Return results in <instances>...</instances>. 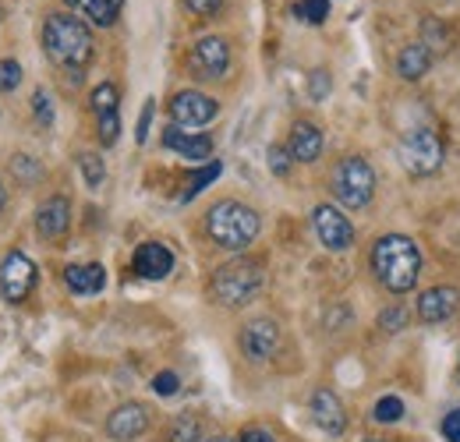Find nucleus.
Here are the masks:
<instances>
[{
    "label": "nucleus",
    "instance_id": "obj_18",
    "mask_svg": "<svg viewBox=\"0 0 460 442\" xmlns=\"http://www.w3.org/2000/svg\"><path fill=\"white\" fill-rule=\"evenodd\" d=\"M288 149L297 164H315V160L323 156V131H319L315 124H308V120H297V124L290 128Z\"/></svg>",
    "mask_w": 460,
    "mask_h": 442
},
{
    "label": "nucleus",
    "instance_id": "obj_24",
    "mask_svg": "<svg viewBox=\"0 0 460 442\" xmlns=\"http://www.w3.org/2000/svg\"><path fill=\"white\" fill-rule=\"evenodd\" d=\"M171 442H206L202 439V421L195 414H181L171 429Z\"/></svg>",
    "mask_w": 460,
    "mask_h": 442
},
{
    "label": "nucleus",
    "instance_id": "obj_19",
    "mask_svg": "<svg viewBox=\"0 0 460 442\" xmlns=\"http://www.w3.org/2000/svg\"><path fill=\"white\" fill-rule=\"evenodd\" d=\"M64 283H67V290H75V294H100L103 287H107V273H103V266H67L64 270Z\"/></svg>",
    "mask_w": 460,
    "mask_h": 442
},
{
    "label": "nucleus",
    "instance_id": "obj_31",
    "mask_svg": "<svg viewBox=\"0 0 460 442\" xmlns=\"http://www.w3.org/2000/svg\"><path fill=\"white\" fill-rule=\"evenodd\" d=\"M330 85H333V82H330V75H326L323 67L308 75V93H312V100H326V96H330Z\"/></svg>",
    "mask_w": 460,
    "mask_h": 442
},
{
    "label": "nucleus",
    "instance_id": "obj_35",
    "mask_svg": "<svg viewBox=\"0 0 460 442\" xmlns=\"http://www.w3.org/2000/svg\"><path fill=\"white\" fill-rule=\"evenodd\" d=\"M177 389H181V379H177L173 372H160V376L153 379V393H156V396H173Z\"/></svg>",
    "mask_w": 460,
    "mask_h": 442
},
{
    "label": "nucleus",
    "instance_id": "obj_20",
    "mask_svg": "<svg viewBox=\"0 0 460 442\" xmlns=\"http://www.w3.org/2000/svg\"><path fill=\"white\" fill-rule=\"evenodd\" d=\"M429 67H432V50L425 43H411L397 57V71H401V78H407V82H418L421 75H429Z\"/></svg>",
    "mask_w": 460,
    "mask_h": 442
},
{
    "label": "nucleus",
    "instance_id": "obj_12",
    "mask_svg": "<svg viewBox=\"0 0 460 442\" xmlns=\"http://www.w3.org/2000/svg\"><path fill=\"white\" fill-rule=\"evenodd\" d=\"M149 429V407L146 403H120L114 414L107 418V436L117 442H131L138 439L142 432Z\"/></svg>",
    "mask_w": 460,
    "mask_h": 442
},
{
    "label": "nucleus",
    "instance_id": "obj_43",
    "mask_svg": "<svg viewBox=\"0 0 460 442\" xmlns=\"http://www.w3.org/2000/svg\"><path fill=\"white\" fill-rule=\"evenodd\" d=\"M361 442H383V439H361Z\"/></svg>",
    "mask_w": 460,
    "mask_h": 442
},
{
    "label": "nucleus",
    "instance_id": "obj_1",
    "mask_svg": "<svg viewBox=\"0 0 460 442\" xmlns=\"http://www.w3.org/2000/svg\"><path fill=\"white\" fill-rule=\"evenodd\" d=\"M372 273L390 290V294H407L421 277V248L403 237V234H386L372 248Z\"/></svg>",
    "mask_w": 460,
    "mask_h": 442
},
{
    "label": "nucleus",
    "instance_id": "obj_21",
    "mask_svg": "<svg viewBox=\"0 0 460 442\" xmlns=\"http://www.w3.org/2000/svg\"><path fill=\"white\" fill-rule=\"evenodd\" d=\"M64 4L78 14H85L93 25H114L120 7H124V0H64Z\"/></svg>",
    "mask_w": 460,
    "mask_h": 442
},
{
    "label": "nucleus",
    "instance_id": "obj_39",
    "mask_svg": "<svg viewBox=\"0 0 460 442\" xmlns=\"http://www.w3.org/2000/svg\"><path fill=\"white\" fill-rule=\"evenodd\" d=\"M237 442H277L266 429H244L241 436H237Z\"/></svg>",
    "mask_w": 460,
    "mask_h": 442
},
{
    "label": "nucleus",
    "instance_id": "obj_23",
    "mask_svg": "<svg viewBox=\"0 0 460 442\" xmlns=\"http://www.w3.org/2000/svg\"><path fill=\"white\" fill-rule=\"evenodd\" d=\"M421 43H425L429 50H450L454 36H450V29H447L439 18H425V22H421Z\"/></svg>",
    "mask_w": 460,
    "mask_h": 442
},
{
    "label": "nucleus",
    "instance_id": "obj_33",
    "mask_svg": "<svg viewBox=\"0 0 460 442\" xmlns=\"http://www.w3.org/2000/svg\"><path fill=\"white\" fill-rule=\"evenodd\" d=\"M290 160H294V156H290V149H284V146H273V149H270V170H273L277 177H288Z\"/></svg>",
    "mask_w": 460,
    "mask_h": 442
},
{
    "label": "nucleus",
    "instance_id": "obj_26",
    "mask_svg": "<svg viewBox=\"0 0 460 442\" xmlns=\"http://www.w3.org/2000/svg\"><path fill=\"white\" fill-rule=\"evenodd\" d=\"M294 14L305 18L308 25H323L330 18V0H301V4H294Z\"/></svg>",
    "mask_w": 460,
    "mask_h": 442
},
{
    "label": "nucleus",
    "instance_id": "obj_28",
    "mask_svg": "<svg viewBox=\"0 0 460 442\" xmlns=\"http://www.w3.org/2000/svg\"><path fill=\"white\" fill-rule=\"evenodd\" d=\"M401 418H403V400H401V396H383V400L376 403V421L394 425V421H401Z\"/></svg>",
    "mask_w": 460,
    "mask_h": 442
},
{
    "label": "nucleus",
    "instance_id": "obj_22",
    "mask_svg": "<svg viewBox=\"0 0 460 442\" xmlns=\"http://www.w3.org/2000/svg\"><path fill=\"white\" fill-rule=\"evenodd\" d=\"M220 173H224V164H220V160H213V164L199 166V170H195V177L188 181V188H184L181 202H191V199H195L199 191H206V188H209V184H213V181H217Z\"/></svg>",
    "mask_w": 460,
    "mask_h": 442
},
{
    "label": "nucleus",
    "instance_id": "obj_2",
    "mask_svg": "<svg viewBox=\"0 0 460 442\" xmlns=\"http://www.w3.org/2000/svg\"><path fill=\"white\" fill-rule=\"evenodd\" d=\"M43 50L58 67L78 75L93 60V32L71 14H50L43 25Z\"/></svg>",
    "mask_w": 460,
    "mask_h": 442
},
{
    "label": "nucleus",
    "instance_id": "obj_37",
    "mask_svg": "<svg viewBox=\"0 0 460 442\" xmlns=\"http://www.w3.org/2000/svg\"><path fill=\"white\" fill-rule=\"evenodd\" d=\"M184 4H188V11L199 14V18H213V14L224 7V0H184Z\"/></svg>",
    "mask_w": 460,
    "mask_h": 442
},
{
    "label": "nucleus",
    "instance_id": "obj_16",
    "mask_svg": "<svg viewBox=\"0 0 460 442\" xmlns=\"http://www.w3.org/2000/svg\"><path fill=\"white\" fill-rule=\"evenodd\" d=\"M173 270V255L167 244H160V241H146V244H138V252H135V273L142 279H164L171 277Z\"/></svg>",
    "mask_w": 460,
    "mask_h": 442
},
{
    "label": "nucleus",
    "instance_id": "obj_32",
    "mask_svg": "<svg viewBox=\"0 0 460 442\" xmlns=\"http://www.w3.org/2000/svg\"><path fill=\"white\" fill-rule=\"evenodd\" d=\"M153 113H156V100H146V107L138 113V128H135V142L142 146L149 138V128H153Z\"/></svg>",
    "mask_w": 460,
    "mask_h": 442
},
{
    "label": "nucleus",
    "instance_id": "obj_42",
    "mask_svg": "<svg viewBox=\"0 0 460 442\" xmlns=\"http://www.w3.org/2000/svg\"><path fill=\"white\" fill-rule=\"evenodd\" d=\"M206 442H237V439H227V436H213V439H206Z\"/></svg>",
    "mask_w": 460,
    "mask_h": 442
},
{
    "label": "nucleus",
    "instance_id": "obj_40",
    "mask_svg": "<svg viewBox=\"0 0 460 442\" xmlns=\"http://www.w3.org/2000/svg\"><path fill=\"white\" fill-rule=\"evenodd\" d=\"M14 170H18L22 177H40V166L32 164V156H18V160H14Z\"/></svg>",
    "mask_w": 460,
    "mask_h": 442
},
{
    "label": "nucleus",
    "instance_id": "obj_17",
    "mask_svg": "<svg viewBox=\"0 0 460 442\" xmlns=\"http://www.w3.org/2000/svg\"><path fill=\"white\" fill-rule=\"evenodd\" d=\"M164 146L173 149V153H181L191 164H206L213 156V138L209 135H191V131H181L177 124H171L164 131Z\"/></svg>",
    "mask_w": 460,
    "mask_h": 442
},
{
    "label": "nucleus",
    "instance_id": "obj_41",
    "mask_svg": "<svg viewBox=\"0 0 460 442\" xmlns=\"http://www.w3.org/2000/svg\"><path fill=\"white\" fill-rule=\"evenodd\" d=\"M4 202H7V191H4V181H0V213H4Z\"/></svg>",
    "mask_w": 460,
    "mask_h": 442
},
{
    "label": "nucleus",
    "instance_id": "obj_5",
    "mask_svg": "<svg viewBox=\"0 0 460 442\" xmlns=\"http://www.w3.org/2000/svg\"><path fill=\"white\" fill-rule=\"evenodd\" d=\"M330 188L337 195V202L347 209H365L376 195V173L372 166L365 164L361 156H347L333 166V177H330Z\"/></svg>",
    "mask_w": 460,
    "mask_h": 442
},
{
    "label": "nucleus",
    "instance_id": "obj_38",
    "mask_svg": "<svg viewBox=\"0 0 460 442\" xmlns=\"http://www.w3.org/2000/svg\"><path fill=\"white\" fill-rule=\"evenodd\" d=\"M439 432H443V439H447V442H460V407H457V411H450V414L443 418Z\"/></svg>",
    "mask_w": 460,
    "mask_h": 442
},
{
    "label": "nucleus",
    "instance_id": "obj_30",
    "mask_svg": "<svg viewBox=\"0 0 460 442\" xmlns=\"http://www.w3.org/2000/svg\"><path fill=\"white\" fill-rule=\"evenodd\" d=\"M32 113H36V120H40L43 128H50V124H54V107H50V96H47L43 89L32 96Z\"/></svg>",
    "mask_w": 460,
    "mask_h": 442
},
{
    "label": "nucleus",
    "instance_id": "obj_10",
    "mask_svg": "<svg viewBox=\"0 0 460 442\" xmlns=\"http://www.w3.org/2000/svg\"><path fill=\"white\" fill-rule=\"evenodd\" d=\"M312 226H315L319 241H323L330 252H347V248L354 244V226H350V220H347L337 206H315Z\"/></svg>",
    "mask_w": 460,
    "mask_h": 442
},
{
    "label": "nucleus",
    "instance_id": "obj_3",
    "mask_svg": "<svg viewBox=\"0 0 460 442\" xmlns=\"http://www.w3.org/2000/svg\"><path fill=\"white\" fill-rule=\"evenodd\" d=\"M259 213L252 209V206H244V202H217L213 209H209V217H206V230H209V237L220 244V248H227V252H244L255 237H259Z\"/></svg>",
    "mask_w": 460,
    "mask_h": 442
},
{
    "label": "nucleus",
    "instance_id": "obj_11",
    "mask_svg": "<svg viewBox=\"0 0 460 442\" xmlns=\"http://www.w3.org/2000/svg\"><path fill=\"white\" fill-rule=\"evenodd\" d=\"M277 347H280V326L273 319H252L241 330V350L248 361H266L277 354Z\"/></svg>",
    "mask_w": 460,
    "mask_h": 442
},
{
    "label": "nucleus",
    "instance_id": "obj_14",
    "mask_svg": "<svg viewBox=\"0 0 460 442\" xmlns=\"http://www.w3.org/2000/svg\"><path fill=\"white\" fill-rule=\"evenodd\" d=\"M312 418H315V425L326 436H341L347 429L344 403H341V396L333 389H315V396H312Z\"/></svg>",
    "mask_w": 460,
    "mask_h": 442
},
{
    "label": "nucleus",
    "instance_id": "obj_6",
    "mask_svg": "<svg viewBox=\"0 0 460 442\" xmlns=\"http://www.w3.org/2000/svg\"><path fill=\"white\" fill-rule=\"evenodd\" d=\"M401 160L407 173L414 177H429L443 166V142L432 128H411L401 138Z\"/></svg>",
    "mask_w": 460,
    "mask_h": 442
},
{
    "label": "nucleus",
    "instance_id": "obj_34",
    "mask_svg": "<svg viewBox=\"0 0 460 442\" xmlns=\"http://www.w3.org/2000/svg\"><path fill=\"white\" fill-rule=\"evenodd\" d=\"M117 135H120V117H117V113L100 117V142H103V146H114Z\"/></svg>",
    "mask_w": 460,
    "mask_h": 442
},
{
    "label": "nucleus",
    "instance_id": "obj_27",
    "mask_svg": "<svg viewBox=\"0 0 460 442\" xmlns=\"http://www.w3.org/2000/svg\"><path fill=\"white\" fill-rule=\"evenodd\" d=\"M78 166H82L89 188H100V184L107 181V166H103V160H100L96 153H82V156H78Z\"/></svg>",
    "mask_w": 460,
    "mask_h": 442
},
{
    "label": "nucleus",
    "instance_id": "obj_7",
    "mask_svg": "<svg viewBox=\"0 0 460 442\" xmlns=\"http://www.w3.org/2000/svg\"><path fill=\"white\" fill-rule=\"evenodd\" d=\"M32 287H36V266H32V259L25 252L4 255V262H0V294H4V301L22 305L32 294Z\"/></svg>",
    "mask_w": 460,
    "mask_h": 442
},
{
    "label": "nucleus",
    "instance_id": "obj_9",
    "mask_svg": "<svg viewBox=\"0 0 460 442\" xmlns=\"http://www.w3.org/2000/svg\"><path fill=\"white\" fill-rule=\"evenodd\" d=\"M217 113H220V103H217L213 96H206V93H195V89L177 93L171 100V117L177 128H202V124H209Z\"/></svg>",
    "mask_w": 460,
    "mask_h": 442
},
{
    "label": "nucleus",
    "instance_id": "obj_36",
    "mask_svg": "<svg viewBox=\"0 0 460 442\" xmlns=\"http://www.w3.org/2000/svg\"><path fill=\"white\" fill-rule=\"evenodd\" d=\"M379 326H383V330H390V332L403 330V326H407V312H403V308H390V312H383V315H379Z\"/></svg>",
    "mask_w": 460,
    "mask_h": 442
},
{
    "label": "nucleus",
    "instance_id": "obj_4",
    "mask_svg": "<svg viewBox=\"0 0 460 442\" xmlns=\"http://www.w3.org/2000/svg\"><path fill=\"white\" fill-rule=\"evenodd\" d=\"M266 283V273H262V262L255 259H237V262H227L217 270L213 277V297L227 308H241L248 301H255V294L262 290Z\"/></svg>",
    "mask_w": 460,
    "mask_h": 442
},
{
    "label": "nucleus",
    "instance_id": "obj_13",
    "mask_svg": "<svg viewBox=\"0 0 460 442\" xmlns=\"http://www.w3.org/2000/svg\"><path fill=\"white\" fill-rule=\"evenodd\" d=\"M460 305L457 287H429L421 297H418V319L421 323H447Z\"/></svg>",
    "mask_w": 460,
    "mask_h": 442
},
{
    "label": "nucleus",
    "instance_id": "obj_25",
    "mask_svg": "<svg viewBox=\"0 0 460 442\" xmlns=\"http://www.w3.org/2000/svg\"><path fill=\"white\" fill-rule=\"evenodd\" d=\"M89 103H93V113H96V117L117 113V85H114V82H103V85H96Z\"/></svg>",
    "mask_w": 460,
    "mask_h": 442
},
{
    "label": "nucleus",
    "instance_id": "obj_15",
    "mask_svg": "<svg viewBox=\"0 0 460 442\" xmlns=\"http://www.w3.org/2000/svg\"><path fill=\"white\" fill-rule=\"evenodd\" d=\"M67 226H71V202H67L64 195L47 199V202L36 209V230H40V237L58 241V237L67 234Z\"/></svg>",
    "mask_w": 460,
    "mask_h": 442
},
{
    "label": "nucleus",
    "instance_id": "obj_29",
    "mask_svg": "<svg viewBox=\"0 0 460 442\" xmlns=\"http://www.w3.org/2000/svg\"><path fill=\"white\" fill-rule=\"evenodd\" d=\"M18 85H22V64L11 60V57H4L0 60V89L4 93H14Z\"/></svg>",
    "mask_w": 460,
    "mask_h": 442
},
{
    "label": "nucleus",
    "instance_id": "obj_8",
    "mask_svg": "<svg viewBox=\"0 0 460 442\" xmlns=\"http://www.w3.org/2000/svg\"><path fill=\"white\" fill-rule=\"evenodd\" d=\"M188 67L195 71V78H224L230 67V47L220 36H206L191 47Z\"/></svg>",
    "mask_w": 460,
    "mask_h": 442
}]
</instances>
